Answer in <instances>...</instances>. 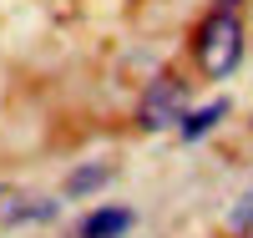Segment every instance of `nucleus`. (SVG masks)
Wrapping results in <instances>:
<instances>
[{
    "mask_svg": "<svg viewBox=\"0 0 253 238\" xmlns=\"http://www.w3.org/2000/svg\"><path fill=\"white\" fill-rule=\"evenodd\" d=\"M193 51H198L203 76H213V81L233 76L238 61H243V26H238V15H233V10H213V15L198 26Z\"/></svg>",
    "mask_w": 253,
    "mask_h": 238,
    "instance_id": "f257e3e1",
    "label": "nucleus"
},
{
    "mask_svg": "<svg viewBox=\"0 0 253 238\" xmlns=\"http://www.w3.org/2000/svg\"><path fill=\"white\" fill-rule=\"evenodd\" d=\"M137 117L147 132H162V127H177L182 122V81L172 71H162L157 81H147V92H142V106H137Z\"/></svg>",
    "mask_w": 253,
    "mask_h": 238,
    "instance_id": "f03ea898",
    "label": "nucleus"
},
{
    "mask_svg": "<svg viewBox=\"0 0 253 238\" xmlns=\"http://www.w3.org/2000/svg\"><path fill=\"white\" fill-rule=\"evenodd\" d=\"M132 208H96L81 218V238H126L132 233Z\"/></svg>",
    "mask_w": 253,
    "mask_h": 238,
    "instance_id": "7ed1b4c3",
    "label": "nucleus"
},
{
    "mask_svg": "<svg viewBox=\"0 0 253 238\" xmlns=\"http://www.w3.org/2000/svg\"><path fill=\"white\" fill-rule=\"evenodd\" d=\"M223 117H228V101H208V106H198V112H182L177 132H182V142H198V137H208V132H213Z\"/></svg>",
    "mask_w": 253,
    "mask_h": 238,
    "instance_id": "20e7f679",
    "label": "nucleus"
},
{
    "mask_svg": "<svg viewBox=\"0 0 253 238\" xmlns=\"http://www.w3.org/2000/svg\"><path fill=\"white\" fill-rule=\"evenodd\" d=\"M107 178H112V167H101V162H91V167H76L71 178H66V198H86V192H96Z\"/></svg>",
    "mask_w": 253,
    "mask_h": 238,
    "instance_id": "39448f33",
    "label": "nucleus"
},
{
    "mask_svg": "<svg viewBox=\"0 0 253 238\" xmlns=\"http://www.w3.org/2000/svg\"><path fill=\"white\" fill-rule=\"evenodd\" d=\"M233 228H238V233H253V188L233 203Z\"/></svg>",
    "mask_w": 253,
    "mask_h": 238,
    "instance_id": "423d86ee",
    "label": "nucleus"
},
{
    "mask_svg": "<svg viewBox=\"0 0 253 238\" xmlns=\"http://www.w3.org/2000/svg\"><path fill=\"white\" fill-rule=\"evenodd\" d=\"M51 213H56V203L31 198V208H10V223H20V218H51Z\"/></svg>",
    "mask_w": 253,
    "mask_h": 238,
    "instance_id": "0eeeda50",
    "label": "nucleus"
},
{
    "mask_svg": "<svg viewBox=\"0 0 253 238\" xmlns=\"http://www.w3.org/2000/svg\"><path fill=\"white\" fill-rule=\"evenodd\" d=\"M233 5H238V0H218V10H233Z\"/></svg>",
    "mask_w": 253,
    "mask_h": 238,
    "instance_id": "6e6552de",
    "label": "nucleus"
},
{
    "mask_svg": "<svg viewBox=\"0 0 253 238\" xmlns=\"http://www.w3.org/2000/svg\"><path fill=\"white\" fill-rule=\"evenodd\" d=\"M0 192H5V188H0Z\"/></svg>",
    "mask_w": 253,
    "mask_h": 238,
    "instance_id": "1a4fd4ad",
    "label": "nucleus"
}]
</instances>
